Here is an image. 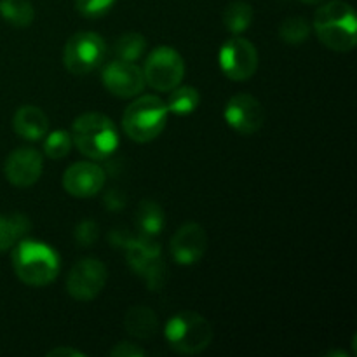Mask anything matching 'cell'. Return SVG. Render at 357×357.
Returning a JSON list of instances; mask_svg holds the SVG:
<instances>
[{"instance_id":"16","label":"cell","mask_w":357,"mask_h":357,"mask_svg":"<svg viewBox=\"0 0 357 357\" xmlns=\"http://www.w3.org/2000/svg\"><path fill=\"white\" fill-rule=\"evenodd\" d=\"M13 128L20 138L38 142L49 132V119L42 108L35 105H23L14 114Z\"/></svg>"},{"instance_id":"6","label":"cell","mask_w":357,"mask_h":357,"mask_svg":"<svg viewBox=\"0 0 357 357\" xmlns=\"http://www.w3.org/2000/svg\"><path fill=\"white\" fill-rule=\"evenodd\" d=\"M122 248L126 250L129 267L146 282L150 289L164 288L167 268L160 258V246L155 237L146 234H139L138 237L128 236Z\"/></svg>"},{"instance_id":"20","label":"cell","mask_w":357,"mask_h":357,"mask_svg":"<svg viewBox=\"0 0 357 357\" xmlns=\"http://www.w3.org/2000/svg\"><path fill=\"white\" fill-rule=\"evenodd\" d=\"M199 103H201V94L195 87L192 86H178L169 91V98H167V110L173 115H190L197 110Z\"/></svg>"},{"instance_id":"12","label":"cell","mask_w":357,"mask_h":357,"mask_svg":"<svg viewBox=\"0 0 357 357\" xmlns=\"http://www.w3.org/2000/svg\"><path fill=\"white\" fill-rule=\"evenodd\" d=\"M101 80H103V86L107 87L108 93L114 94L115 98H121V100L138 96L146 86L143 70L135 63L122 61V59L108 63L101 73Z\"/></svg>"},{"instance_id":"23","label":"cell","mask_w":357,"mask_h":357,"mask_svg":"<svg viewBox=\"0 0 357 357\" xmlns=\"http://www.w3.org/2000/svg\"><path fill=\"white\" fill-rule=\"evenodd\" d=\"M146 49V38L139 31H128L121 35L114 45V52L117 59L135 63L143 56Z\"/></svg>"},{"instance_id":"2","label":"cell","mask_w":357,"mask_h":357,"mask_svg":"<svg viewBox=\"0 0 357 357\" xmlns=\"http://www.w3.org/2000/svg\"><path fill=\"white\" fill-rule=\"evenodd\" d=\"M314 28L319 40L335 52H349L357 44V17L351 3L331 0L317 9Z\"/></svg>"},{"instance_id":"30","label":"cell","mask_w":357,"mask_h":357,"mask_svg":"<svg viewBox=\"0 0 357 357\" xmlns=\"http://www.w3.org/2000/svg\"><path fill=\"white\" fill-rule=\"evenodd\" d=\"M49 357H86L82 351L72 347H56L47 352Z\"/></svg>"},{"instance_id":"15","label":"cell","mask_w":357,"mask_h":357,"mask_svg":"<svg viewBox=\"0 0 357 357\" xmlns=\"http://www.w3.org/2000/svg\"><path fill=\"white\" fill-rule=\"evenodd\" d=\"M208 248V236L199 223H185L176 230L169 243L171 257L180 265H194L202 260Z\"/></svg>"},{"instance_id":"18","label":"cell","mask_w":357,"mask_h":357,"mask_svg":"<svg viewBox=\"0 0 357 357\" xmlns=\"http://www.w3.org/2000/svg\"><path fill=\"white\" fill-rule=\"evenodd\" d=\"M30 230V222L24 215H0V253L9 251Z\"/></svg>"},{"instance_id":"21","label":"cell","mask_w":357,"mask_h":357,"mask_svg":"<svg viewBox=\"0 0 357 357\" xmlns=\"http://www.w3.org/2000/svg\"><path fill=\"white\" fill-rule=\"evenodd\" d=\"M0 16L16 28H28L35 20L30 0H0Z\"/></svg>"},{"instance_id":"9","label":"cell","mask_w":357,"mask_h":357,"mask_svg":"<svg viewBox=\"0 0 357 357\" xmlns=\"http://www.w3.org/2000/svg\"><path fill=\"white\" fill-rule=\"evenodd\" d=\"M108 281L107 265L93 257L77 261L66 278V291L79 302H91L103 291Z\"/></svg>"},{"instance_id":"7","label":"cell","mask_w":357,"mask_h":357,"mask_svg":"<svg viewBox=\"0 0 357 357\" xmlns=\"http://www.w3.org/2000/svg\"><path fill=\"white\" fill-rule=\"evenodd\" d=\"M107 56V44L96 31H79L72 35L63 49V65L73 75L94 72Z\"/></svg>"},{"instance_id":"26","label":"cell","mask_w":357,"mask_h":357,"mask_svg":"<svg viewBox=\"0 0 357 357\" xmlns=\"http://www.w3.org/2000/svg\"><path fill=\"white\" fill-rule=\"evenodd\" d=\"M114 3L115 0H75V9L84 17L96 20V17L105 16L114 7Z\"/></svg>"},{"instance_id":"11","label":"cell","mask_w":357,"mask_h":357,"mask_svg":"<svg viewBox=\"0 0 357 357\" xmlns=\"http://www.w3.org/2000/svg\"><path fill=\"white\" fill-rule=\"evenodd\" d=\"M223 117L234 131L243 136H251L264 128L265 110L257 98L241 93L227 101Z\"/></svg>"},{"instance_id":"10","label":"cell","mask_w":357,"mask_h":357,"mask_svg":"<svg viewBox=\"0 0 357 357\" xmlns=\"http://www.w3.org/2000/svg\"><path fill=\"white\" fill-rule=\"evenodd\" d=\"M218 63L225 77L234 82H244L257 73L260 58L257 47L248 38L230 37L220 49Z\"/></svg>"},{"instance_id":"32","label":"cell","mask_w":357,"mask_h":357,"mask_svg":"<svg viewBox=\"0 0 357 357\" xmlns=\"http://www.w3.org/2000/svg\"><path fill=\"white\" fill-rule=\"evenodd\" d=\"M303 3H309V6H314V3H321L323 0H302Z\"/></svg>"},{"instance_id":"24","label":"cell","mask_w":357,"mask_h":357,"mask_svg":"<svg viewBox=\"0 0 357 357\" xmlns=\"http://www.w3.org/2000/svg\"><path fill=\"white\" fill-rule=\"evenodd\" d=\"M279 37L282 42L291 45H298L310 37V24L305 17L293 16L288 17L279 26Z\"/></svg>"},{"instance_id":"19","label":"cell","mask_w":357,"mask_h":357,"mask_svg":"<svg viewBox=\"0 0 357 357\" xmlns=\"http://www.w3.org/2000/svg\"><path fill=\"white\" fill-rule=\"evenodd\" d=\"M136 223L142 234L146 236H159L166 225L164 209L155 201H142L136 208Z\"/></svg>"},{"instance_id":"28","label":"cell","mask_w":357,"mask_h":357,"mask_svg":"<svg viewBox=\"0 0 357 357\" xmlns=\"http://www.w3.org/2000/svg\"><path fill=\"white\" fill-rule=\"evenodd\" d=\"M112 357H143L145 351L139 345L131 344V342H121L115 344L110 351Z\"/></svg>"},{"instance_id":"27","label":"cell","mask_w":357,"mask_h":357,"mask_svg":"<svg viewBox=\"0 0 357 357\" xmlns=\"http://www.w3.org/2000/svg\"><path fill=\"white\" fill-rule=\"evenodd\" d=\"M73 237H75V243L82 248L93 246L94 243L100 237V227L94 220H82L79 225L75 227V232H73Z\"/></svg>"},{"instance_id":"8","label":"cell","mask_w":357,"mask_h":357,"mask_svg":"<svg viewBox=\"0 0 357 357\" xmlns=\"http://www.w3.org/2000/svg\"><path fill=\"white\" fill-rule=\"evenodd\" d=\"M145 84L159 93H169L178 87L185 77V61L176 49L169 45H159L150 51L143 66Z\"/></svg>"},{"instance_id":"17","label":"cell","mask_w":357,"mask_h":357,"mask_svg":"<svg viewBox=\"0 0 357 357\" xmlns=\"http://www.w3.org/2000/svg\"><path fill=\"white\" fill-rule=\"evenodd\" d=\"M124 326L128 333L135 338H152L159 330V319L155 312L145 305H135L128 310L124 317Z\"/></svg>"},{"instance_id":"31","label":"cell","mask_w":357,"mask_h":357,"mask_svg":"<svg viewBox=\"0 0 357 357\" xmlns=\"http://www.w3.org/2000/svg\"><path fill=\"white\" fill-rule=\"evenodd\" d=\"M328 356H338V357H347V352H342V351H337V352H328Z\"/></svg>"},{"instance_id":"13","label":"cell","mask_w":357,"mask_h":357,"mask_svg":"<svg viewBox=\"0 0 357 357\" xmlns=\"http://www.w3.org/2000/svg\"><path fill=\"white\" fill-rule=\"evenodd\" d=\"M44 171V159L38 150L31 146H21L7 155L3 164V174L7 181L17 188H28L37 183Z\"/></svg>"},{"instance_id":"3","label":"cell","mask_w":357,"mask_h":357,"mask_svg":"<svg viewBox=\"0 0 357 357\" xmlns=\"http://www.w3.org/2000/svg\"><path fill=\"white\" fill-rule=\"evenodd\" d=\"M72 142L82 155L105 160L119 149V131L108 115L87 112L79 115L72 126Z\"/></svg>"},{"instance_id":"14","label":"cell","mask_w":357,"mask_h":357,"mask_svg":"<svg viewBox=\"0 0 357 357\" xmlns=\"http://www.w3.org/2000/svg\"><path fill=\"white\" fill-rule=\"evenodd\" d=\"M105 181H107V174L103 167L89 160L72 164L63 174V188L66 194L77 199H89L100 194Z\"/></svg>"},{"instance_id":"29","label":"cell","mask_w":357,"mask_h":357,"mask_svg":"<svg viewBox=\"0 0 357 357\" xmlns=\"http://www.w3.org/2000/svg\"><path fill=\"white\" fill-rule=\"evenodd\" d=\"M103 202L105 208H108L110 211H119V209H122L126 206V195L121 190H117V188H112V190H108L105 194Z\"/></svg>"},{"instance_id":"1","label":"cell","mask_w":357,"mask_h":357,"mask_svg":"<svg viewBox=\"0 0 357 357\" xmlns=\"http://www.w3.org/2000/svg\"><path fill=\"white\" fill-rule=\"evenodd\" d=\"M13 267L23 284L42 288L56 281L61 271L59 257L49 244L21 239L13 250Z\"/></svg>"},{"instance_id":"22","label":"cell","mask_w":357,"mask_h":357,"mask_svg":"<svg viewBox=\"0 0 357 357\" xmlns=\"http://www.w3.org/2000/svg\"><path fill=\"white\" fill-rule=\"evenodd\" d=\"M253 23V7L243 0L229 3L223 10V24L234 35L246 31Z\"/></svg>"},{"instance_id":"25","label":"cell","mask_w":357,"mask_h":357,"mask_svg":"<svg viewBox=\"0 0 357 357\" xmlns=\"http://www.w3.org/2000/svg\"><path fill=\"white\" fill-rule=\"evenodd\" d=\"M44 153L52 160L65 159L66 155L72 150V135L63 129H56V131L47 132V136H44Z\"/></svg>"},{"instance_id":"5","label":"cell","mask_w":357,"mask_h":357,"mask_svg":"<svg viewBox=\"0 0 357 357\" xmlns=\"http://www.w3.org/2000/svg\"><path fill=\"white\" fill-rule=\"evenodd\" d=\"M167 344L174 352L183 356H197L209 347L213 340V326L204 316L194 310L178 312L167 321L164 330Z\"/></svg>"},{"instance_id":"4","label":"cell","mask_w":357,"mask_h":357,"mask_svg":"<svg viewBox=\"0 0 357 357\" xmlns=\"http://www.w3.org/2000/svg\"><path fill=\"white\" fill-rule=\"evenodd\" d=\"M166 103L159 96L145 94L129 105L122 115V129L136 143H150L164 131L167 124Z\"/></svg>"}]
</instances>
